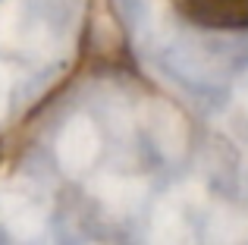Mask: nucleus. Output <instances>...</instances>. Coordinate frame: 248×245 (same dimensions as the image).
<instances>
[{
  "instance_id": "obj_1",
  "label": "nucleus",
  "mask_w": 248,
  "mask_h": 245,
  "mask_svg": "<svg viewBox=\"0 0 248 245\" xmlns=\"http://www.w3.org/2000/svg\"><path fill=\"white\" fill-rule=\"evenodd\" d=\"M198 29L248 31V0H167Z\"/></svg>"
}]
</instances>
